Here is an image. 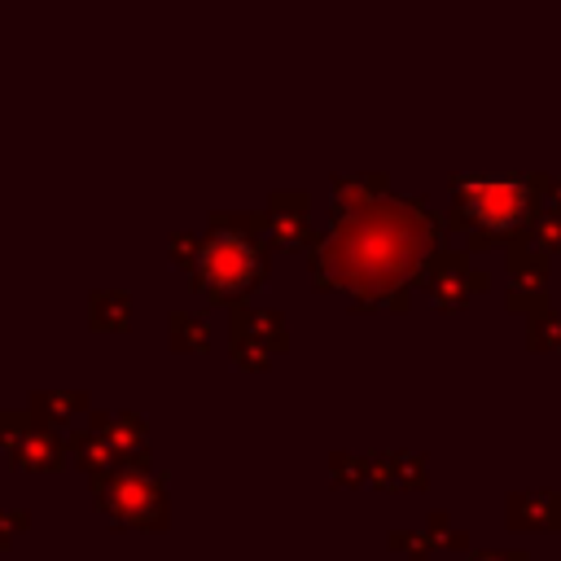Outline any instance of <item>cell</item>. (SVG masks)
Masks as SVG:
<instances>
[{
	"instance_id": "obj_5",
	"label": "cell",
	"mask_w": 561,
	"mask_h": 561,
	"mask_svg": "<svg viewBox=\"0 0 561 561\" xmlns=\"http://www.w3.org/2000/svg\"><path fill=\"white\" fill-rule=\"evenodd\" d=\"M228 333L232 337H254L263 342L272 355L289 346V324L280 311L272 307H250V302H232V320H228Z\"/></svg>"
},
{
	"instance_id": "obj_4",
	"label": "cell",
	"mask_w": 561,
	"mask_h": 561,
	"mask_svg": "<svg viewBox=\"0 0 561 561\" xmlns=\"http://www.w3.org/2000/svg\"><path fill=\"white\" fill-rule=\"evenodd\" d=\"M469 210L486 228H508L522 215V188L508 180H478L469 184Z\"/></svg>"
},
{
	"instance_id": "obj_2",
	"label": "cell",
	"mask_w": 561,
	"mask_h": 561,
	"mask_svg": "<svg viewBox=\"0 0 561 561\" xmlns=\"http://www.w3.org/2000/svg\"><path fill=\"white\" fill-rule=\"evenodd\" d=\"M92 482V504L114 530H167L171 508H167V482L153 469H131L118 465L110 473L88 478Z\"/></svg>"
},
{
	"instance_id": "obj_7",
	"label": "cell",
	"mask_w": 561,
	"mask_h": 561,
	"mask_svg": "<svg viewBox=\"0 0 561 561\" xmlns=\"http://www.w3.org/2000/svg\"><path fill=\"white\" fill-rule=\"evenodd\" d=\"M88 324L96 333H123L131 324V294H123V289H92L88 294Z\"/></svg>"
},
{
	"instance_id": "obj_14",
	"label": "cell",
	"mask_w": 561,
	"mask_h": 561,
	"mask_svg": "<svg viewBox=\"0 0 561 561\" xmlns=\"http://www.w3.org/2000/svg\"><path fill=\"white\" fill-rule=\"evenodd\" d=\"M197 250H202V241H197L193 232H175V237H171V263H175V267H193Z\"/></svg>"
},
{
	"instance_id": "obj_6",
	"label": "cell",
	"mask_w": 561,
	"mask_h": 561,
	"mask_svg": "<svg viewBox=\"0 0 561 561\" xmlns=\"http://www.w3.org/2000/svg\"><path fill=\"white\" fill-rule=\"evenodd\" d=\"M26 412L35 416V425L57 430V425H70L79 412H88V394L83 390H35Z\"/></svg>"
},
{
	"instance_id": "obj_12",
	"label": "cell",
	"mask_w": 561,
	"mask_h": 561,
	"mask_svg": "<svg viewBox=\"0 0 561 561\" xmlns=\"http://www.w3.org/2000/svg\"><path fill=\"white\" fill-rule=\"evenodd\" d=\"M35 425V416L31 412H22V408H0V447L9 451L26 430Z\"/></svg>"
},
{
	"instance_id": "obj_3",
	"label": "cell",
	"mask_w": 561,
	"mask_h": 561,
	"mask_svg": "<svg viewBox=\"0 0 561 561\" xmlns=\"http://www.w3.org/2000/svg\"><path fill=\"white\" fill-rule=\"evenodd\" d=\"M66 443H61V434L57 430H48V425H31L13 447H9V460H13V469H22V473H57L61 465H66Z\"/></svg>"
},
{
	"instance_id": "obj_10",
	"label": "cell",
	"mask_w": 561,
	"mask_h": 561,
	"mask_svg": "<svg viewBox=\"0 0 561 561\" xmlns=\"http://www.w3.org/2000/svg\"><path fill=\"white\" fill-rule=\"evenodd\" d=\"M263 232L272 237V245H280V250H302L307 241H311V228H307V219L302 215H267V224H263Z\"/></svg>"
},
{
	"instance_id": "obj_11",
	"label": "cell",
	"mask_w": 561,
	"mask_h": 561,
	"mask_svg": "<svg viewBox=\"0 0 561 561\" xmlns=\"http://www.w3.org/2000/svg\"><path fill=\"white\" fill-rule=\"evenodd\" d=\"M232 364L237 368H250V373H263L272 364V351L254 337H232Z\"/></svg>"
},
{
	"instance_id": "obj_13",
	"label": "cell",
	"mask_w": 561,
	"mask_h": 561,
	"mask_svg": "<svg viewBox=\"0 0 561 561\" xmlns=\"http://www.w3.org/2000/svg\"><path fill=\"white\" fill-rule=\"evenodd\" d=\"M31 530V513L26 508H0V552L13 548V539H22Z\"/></svg>"
},
{
	"instance_id": "obj_1",
	"label": "cell",
	"mask_w": 561,
	"mask_h": 561,
	"mask_svg": "<svg viewBox=\"0 0 561 561\" xmlns=\"http://www.w3.org/2000/svg\"><path fill=\"white\" fill-rule=\"evenodd\" d=\"M267 219H215L210 237L202 241L188 276H193V289L210 302H245L259 285H263V272H267V259H263V245H259V232H263Z\"/></svg>"
},
{
	"instance_id": "obj_9",
	"label": "cell",
	"mask_w": 561,
	"mask_h": 561,
	"mask_svg": "<svg viewBox=\"0 0 561 561\" xmlns=\"http://www.w3.org/2000/svg\"><path fill=\"white\" fill-rule=\"evenodd\" d=\"M167 337H171V351L197 355V351L210 346V320L197 316V311H171L167 316Z\"/></svg>"
},
{
	"instance_id": "obj_8",
	"label": "cell",
	"mask_w": 561,
	"mask_h": 561,
	"mask_svg": "<svg viewBox=\"0 0 561 561\" xmlns=\"http://www.w3.org/2000/svg\"><path fill=\"white\" fill-rule=\"evenodd\" d=\"M66 451H70V465H79L88 478L118 469V456H114V447L105 443V434H92V430H75V434H70V443H66Z\"/></svg>"
}]
</instances>
